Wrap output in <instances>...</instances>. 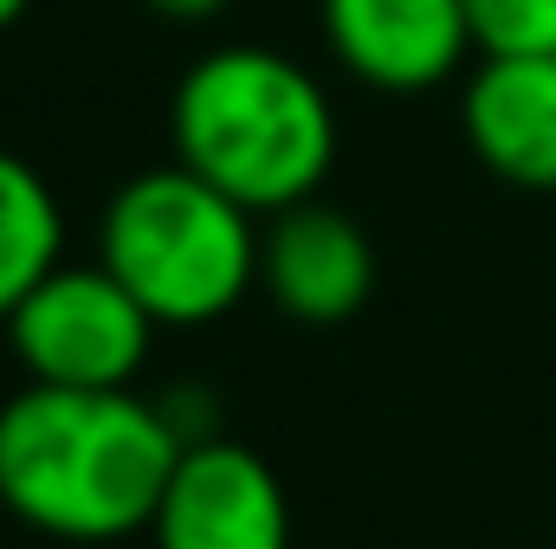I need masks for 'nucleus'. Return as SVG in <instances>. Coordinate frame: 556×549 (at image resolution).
Listing matches in <instances>:
<instances>
[{"instance_id": "nucleus-1", "label": "nucleus", "mask_w": 556, "mask_h": 549, "mask_svg": "<svg viewBox=\"0 0 556 549\" xmlns=\"http://www.w3.org/2000/svg\"><path fill=\"white\" fill-rule=\"evenodd\" d=\"M181 446L175 413L137 388L26 382L0 401V505L59 544L149 537Z\"/></svg>"}, {"instance_id": "nucleus-2", "label": "nucleus", "mask_w": 556, "mask_h": 549, "mask_svg": "<svg viewBox=\"0 0 556 549\" xmlns=\"http://www.w3.org/2000/svg\"><path fill=\"white\" fill-rule=\"evenodd\" d=\"M168 137L175 162L273 220L324 188L337 162V111L298 59L273 46H220L181 72Z\"/></svg>"}, {"instance_id": "nucleus-3", "label": "nucleus", "mask_w": 556, "mask_h": 549, "mask_svg": "<svg viewBox=\"0 0 556 549\" xmlns=\"http://www.w3.org/2000/svg\"><path fill=\"white\" fill-rule=\"evenodd\" d=\"M98 259L162 330H201L260 284V214L188 162H162L104 201Z\"/></svg>"}, {"instance_id": "nucleus-4", "label": "nucleus", "mask_w": 556, "mask_h": 549, "mask_svg": "<svg viewBox=\"0 0 556 549\" xmlns=\"http://www.w3.org/2000/svg\"><path fill=\"white\" fill-rule=\"evenodd\" d=\"M26 382H52V388H137L149 343H155V317L142 310V297L111 272L104 259L72 266L59 259L39 278L13 317L0 323Z\"/></svg>"}, {"instance_id": "nucleus-5", "label": "nucleus", "mask_w": 556, "mask_h": 549, "mask_svg": "<svg viewBox=\"0 0 556 549\" xmlns=\"http://www.w3.org/2000/svg\"><path fill=\"white\" fill-rule=\"evenodd\" d=\"M155 549H291L278 472L240 439H188L149 518Z\"/></svg>"}, {"instance_id": "nucleus-6", "label": "nucleus", "mask_w": 556, "mask_h": 549, "mask_svg": "<svg viewBox=\"0 0 556 549\" xmlns=\"http://www.w3.org/2000/svg\"><path fill=\"white\" fill-rule=\"evenodd\" d=\"M324 39L369 91H433L472 52L466 0H317Z\"/></svg>"}, {"instance_id": "nucleus-7", "label": "nucleus", "mask_w": 556, "mask_h": 549, "mask_svg": "<svg viewBox=\"0 0 556 549\" xmlns=\"http://www.w3.org/2000/svg\"><path fill=\"white\" fill-rule=\"evenodd\" d=\"M260 284L285 317H298L311 330H330V323H350L369 304L376 246L343 207L311 194V201L273 214V227L260 233Z\"/></svg>"}, {"instance_id": "nucleus-8", "label": "nucleus", "mask_w": 556, "mask_h": 549, "mask_svg": "<svg viewBox=\"0 0 556 549\" xmlns=\"http://www.w3.org/2000/svg\"><path fill=\"white\" fill-rule=\"evenodd\" d=\"M466 149L511 188H556V52H479L459 98Z\"/></svg>"}, {"instance_id": "nucleus-9", "label": "nucleus", "mask_w": 556, "mask_h": 549, "mask_svg": "<svg viewBox=\"0 0 556 549\" xmlns=\"http://www.w3.org/2000/svg\"><path fill=\"white\" fill-rule=\"evenodd\" d=\"M65 259V214L59 194L46 188V175L33 162H20L13 149H0V323L13 317V304Z\"/></svg>"}, {"instance_id": "nucleus-10", "label": "nucleus", "mask_w": 556, "mask_h": 549, "mask_svg": "<svg viewBox=\"0 0 556 549\" xmlns=\"http://www.w3.org/2000/svg\"><path fill=\"white\" fill-rule=\"evenodd\" d=\"M479 52H556V0H466Z\"/></svg>"}, {"instance_id": "nucleus-11", "label": "nucleus", "mask_w": 556, "mask_h": 549, "mask_svg": "<svg viewBox=\"0 0 556 549\" xmlns=\"http://www.w3.org/2000/svg\"><path fill=\"white\" fill-rule=\"evenodd\" d=\"M162 20H214V13H227L233 0H149Z\"/></svg>"}, {"instance_id": "nucleus-12", "label": "nucleus", "mask_w": 556, "mask_h": 549, "mask_svg": "<svg viewBox=\"0 0 556 549\" xmlns=\"http://www.w3.org/2000/svg\"><path fill=\"white\" fill-rule=\"evenodd\" d=\"M26 7H33V0H0V33H7V26H13V20L26 13Z\"/></svg>"}]
</instances>
